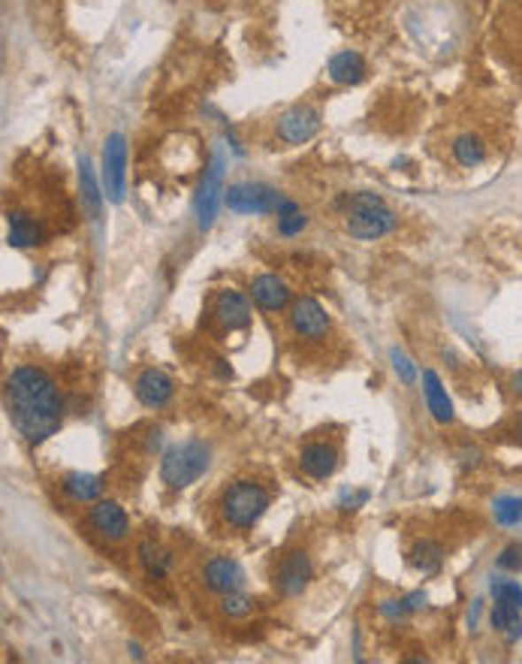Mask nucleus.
<instances>
[{
  "label": "nucleus",
  "instance_id": "nucleus-32",
  "mask_svg": "<svg viewBox=\"0 0 522 664\" xmlns=\"http://www.w3.org/2000/svg\"><path fill=\"white\" fill-rule=\"evenodd\" d=\"M513 393H519V396H522V372L517 374V378H513Z\"/></svg>",
  "mask_w": 522,
  "mask_h": 664
},
{
  "label": "nucleus",
  "instance_id": "nucleus-22",
  "mask_svg": "<svg viewBox=\"0 0 522 664\" xmlns=\"http://www.w3.org/2000/svg\"><path fill=\"white\" fill-rule=\"evenodd\" d=\"M42 230L36 220H31L27 215H10V245L16 248H34L40 245Z\"/></svg>",
  "mask_w": 522,
  "mask_h": 664
},
{
  "label": "nucleus",
  "instance_id": "nucleus-7",
  "mask_svg": "<svg viewBox=\"0 0 522 664\" xmlns=\"http://www.w3.org/2000/svg\"><path fill=\"white\" fill-rule=\"evenodd\" d=\"M226 188H224V158L211 160V166L205 169L203 175V184H200V194H196V224H200V230H209L211 224H215V215H218V205L220 199H224Z\"/></svg>",
  "mask_w": 522,
  "mask_h": 664
},
{
  "label": "nucleus",
  "instance_id": "nucleus-15",
  "mask_svg": "<svg viewBox=\"0 0 522 664\" xmlns=\"http://www.w3.org/2000/svg\"><path fill=\"white\" fill-rule=\"evenodd\" d=\"M215 317L220 327L242 329L251 323V302L242 297L239 290H220L215 299Z\"/></svg>",
  "mask_w": 522,
  "mask_h": 664
},
{
  "label": "nucleus",
  "instance_id": "nucleus-31",
  "mask_svg": "<svg viewBox=\"0 0 522 664\" xmlns=\"http://www.w3.org/2000/svg\"><path fill=\"white\" fill-rule=\"evenodd\" d=\"M393 366H395V372L402 374L404 383H414V366L408 363V357H402L399 351H393Z\"/></svg>",
  "mask_w": 522,
  "mask_h": 664
},
{
  "label": "nucleus",
  "instance_id": "nucleus-27",
  "mask_svg": "<svg viewBox=\"0 0 522 664\" xmlns=\"http://www.w3.org/2000/svg\"><path fill=\"white\" fill-rule=\"evenodd\" d=\"M492 598H495V601H504V604H513V607L522 610V589H519V583H513V580L492 583Z\"/></svg>",
  "mask_w": 522,
  "mask_h": 664
},
{
  "label": "nucleus",
  "instance_id": "nucleus-19",
  "mask_svg": "<svg viewBox=\"0 0 522 664\" xmlns=\"http://www.w3.org/2000/svg\"><path fill=\"white\" fill-rule=\"evenodd\" d=\"M450 151H453L456 164L465 166V169L480 166L483 160H487V143H483L480 136H474V133H462V136H456Z\"/></svg>",
  "mask_w": 522,
  "mask_h": 664
},
{
  "label": "nucleus",
  "instance_id": "nucleus-14",
  "mask_svg": "<svg viewBox=\"0 0 522 664\" xmlns=\"http://www.w3.org/2000/svg\"><path fill=\"white\" fill-rule=\"evenodd\" d=\"M335 465H338V450L333 444H326V441H311L299 453V468L308 477H314V481H326L335 471Z\"/></svg>",
  "mask_w": 522,
  "mask_h": 664
},
{
  "label": "nucleus",
  "instance_id": "nucleus-25",
  "mask_svg": "<svg viewBox=\"0 0 522 664\" xmlns=\"http://www.w3.org/2000/svg\"><path fill=\"white\" fill-rule=\"evenodd\" d=\"M82 199H85V209L94 220L100 218V194H97V181H94L91 164L82 160Z\"/></svg>",
  "mask_w": 522,
  "mask_h": 664
},
{
  "label": "nucleus",
  "instance_id": "nucleus-8",
  "mask_svg": "<svg viewBox=\"0 0 522 664\" xmlns=\"http://www.w3.org/2000/svg\"><path fill=\"white\" fill-rule=\"evenodd\" d=\"M124 166H127V139L121 133H112L103 149V188L112 203L124 199V179H127Z\"/></svg>",
  "mask_w": 522,
  "mask_h": 664
},
{
  "label": "nucleus",
  "instance_id": "nucleus-20",
  "mask_svg": "<svg viewBox=\"0 0 522 664\" xmlns=\"http://www.w3.org/2000/svg\"><path fill=\"white\" fill-rule=\"evenodd\" d=\"M492 625H495V631L502 634L507 644H517V640L522 637L519 607H513V604H504V601H495V610H492Z\"/></svg>",
  "mask_w": 522,
  "mask_h": 664
},
{
  "label": "nucleus",
  "instance_id": "nucleus-9",
  "mask_svg": "<svg viewBox=\"0 0 522 664\" xmlns=\"http://www.w3.org/2000/svg\"><path fill=\"white\" fill-rule=\"evenodd\" d=\"M320 130V112L314 106H293L278 118L275 133L278 139L287 145H303L308 139H314Z\"/></svg>",
  "mask_w": 522,
  "mask_h": 664
},
{
  "label": "nucleus",
  "instance_id": "nucleus-4",
  "mask_svg": "<svg viewBox=\"0 0 522 664\" xmlns=\"http://www.w3.org/2000/svg\"><path fill=\"white\" fill-rule=\"evenodd\" d=\"M395 227H399V218H395L393 209H387L384 199L378 194L348 197V220H344V230L354 235V239L372 242V239H380V235L393 233Z\"/></svg>",
  "mask_w": 522,
  "mask_h": 664
},
{
  "label": "nucleus",
  "instance_id": "nucleus-28",
  "mask_svg": "<svg viewBox=\"0 0 522 664\" xmlns=\"http://www.w3.org/2000/svg\"><path fill=\"white\" fill-rule=\"evenodd\" d=\"M220 610H224L226 616H248L251 614V601L239 592H230V595H224V601H220Z\"/></svg>",
  "mask_w": 522,
  "mask_h": 664
},
{
  "label": "nucleus",
  "instance_id": "nucleus-23",
  "mask_svg": "<svg viewBox=\"0 0 522 664\" xmlns=\"http://www.w3.org/2000/svg\"><path fill=\"white\" fill-rule=\"evenodd\" d=\"M411 562H414V567H420L423 574H432L444 562V550L435 541H417L411 547Z\"/></svg>",
  "mask_w": 522,
  "mask_h": 664
},
{
  "label": "nucleus",
  "instance_id": "nucleus-2",
  "mask_svg": "<svg viewBox=\"0 0 522 664\" xmlns=\"http://www.w3.org/2000/svg\"><path fill=\"white\" fill-rule=\"evenodd\" d=\"M269 490L257 481H236L230 483L218 498V513L224 520L226 529L245 531L260 522V516L266 513L269 507Z\"/></svg>",
  "mask_w": 522,
  "mask_h": 664
},
{
  "label": "nucleus",
  "instance_id": "nucleus-11",
  "mask_svg": "<svg viewBox=\"0 0 522 664\" xmlns=\"http://www.w3.org/2000/svg\"><path fill=\"white\" fill-rule=\"evenodd\" d=\"M203 583L218 595H230V592H242L245 586V574L236 559L230 556H215L203 565Z\"/></svg>",
  "mask_w": 522,
  "mask_h": 664
},
{
  "label": "nucleus",
  "instance_id": "nucleus-26",
  "mask_svg": "<svg viewBox=\"0 0 522 664\" xmlns=\"http://www.w3.org/2000/svg\"><path fill=\"white\" fill-rule=\"evenodd\" d=\"M495 520L502 522V526H517V522H522V498L517 496H502L495 498Z\"/></svg>",
  "mask_w": 522,
  "mask_h": 664
},
{
  "label": "nucleus",
  "instance_id": "nucleus-5",
  "mask_svg": "<svg viewBox=\"0 0 522 664\" xmlns=\"http://www.w3.org/2000/svg\"><path fill=\"white\" fill-rule=\"evenodd\" d=\"M224 203L230 205V212H239V215H281L287 197L281 190L269 188V184H230L224 194Z\"/></svg>",
  "mask_w": 522,
  "mask_h": 664
},
{
  "label": "nucleus",
  "instance_id": "nucleus-3",
  "mask_svg": "<svg viewBox=\"0 0 522 664\" xmlns=\"http://www.w3.org/2000/svg\"><path fill=\"white\" fill-rule=\"evenodd\" d=\"M211 465V450L200 438H188L173 444L160 459V481L169 490H188L190 483H196L209 471Z\"/></svg>",
  "mask_w": 522,
  "mask_h": 664
},
{
  "label": "nucleus",
  "instance_id": "nucleus-16",
  "mask_svg": "<svg viewBox=\"0 0 522 664\" xmlns=\"http://www.w3.org/2000/svg\"><path fill=\"white\" fill-rule=\"evenodd\" d=\"M134 390H136V398H139V402L149 405V408H164V405H166L169 398H173V393H175L173 381H169L164 372H157V368H145V372L136 378Z\"/></svg>",
  "mask_w": 522,
  "mask_h": 664
},
{
  "label": "nucleus",
  "instance_id": "nucleus-29",
  "mask_svg": "<svg viewBox=\"0 0 522 664\" xmlns=\"http://www.w3.org/2000/svg\"><path fill=\"white\" fill-rule=\"evenodd\" d=\"M305 227H308V218L303 215V212H293V215L278 218V233L281 235H296V233H303Z\"/></svg>",
  "mask_w": 522,
  "mask_h": 664
},
{
  "label": "nucleus",
  "instance_id": "nucleus-24",
  "mask_svg": "<svg viewBox=\"0 0 522 664\" xmlns=\"http://www.w3.org/2000/svg\"><path fill=\"white\" fill-rule=\"evenodd\" d=\"M139 559H142V565H145V571H149V577L151 580H160L164 574L169 571V552L166 550H160L157 544H142V550H139Z\"/></svg>",
  "mask_w": 522,
  "mask_h": 664
},
{
  "label": "nucleus",
  "instance_id": "nucleus-18",
  "mask_svg": "<svg viewBox=\"0 0 522 664\" xmlns=\"http://www.w3.org/2000/svg\"><path fill=\"white\" fill-rule=\"evenodd\" d=\"M423 390H426V402H429V411L438 423H450L453 420V402L447 396L444 383L435 372H423Z\"/></svg>",
  "mask_w": 522,
  "mask_h": 664
},
{
  "label": "nucleus",
  "instance_id": "nucleus-17",
  "mask_svg": "<svg viewBox=\"0 0 522 664\" xmlns=\"http://www.w3.org/2000/svg\"><path fill=\"white\" fill-rule=\"evenodd\" d=\"M326 73L335 85H359L369 70H365L363 55H357V51H338V55H333V61H329Z\"/></svg>",
  "mask_w": 522,
  "mask_h": 664
},
{
  "label": "nucleus",
  "instance_id": "nucleus-6",
  "mask_svg": "<svg viewBox=\"0 0 522 664\" xmlns=\"http://www.w3.org/2000/svg\"><path fill=\"white\" fill-rule=\"evenodd\" d=\"M287 320H290V329L296 332L299 338H308V342H318V338H326L329 327H333V320H329L326 308L320 305L318 299L311 297H299L290 302V314H287Z\"/></svg>",
  "mask_w": 522,
  "mask_h": 664
},
{
  "label": "nucleus",
  "instance_id": "nucleus-21",
  "mask_svg": "<svg viewBox=\"0 0 522 664\" xmlns=\"http://www.w3.org/2000/svg\"><path fill=\"white\" fill-rule=\"evenodd\" d=\"M64 492H67V496H70L73 501L85 505V501L100 498L103 481H100L97 475H70L67 481H64Z\"/></svg>",
  "mask_w": 522,
  "mask_h": 664
},
{
  "label": "nucleus",
  "instance_id": "nucleus-10",
  "mask_svg": "<svg viewBox=\"0 0 522 664\" xmlns=\"http://www.w3.org/2000/svg\"><path fill=\"white\" fill-rule=\"evenodd\" d=\"M308 580H311V559H308L303 550H293L278 562L275 580L272 583H275V589L284 598H296L305 592Z\"/></svg>",
  "mask_w": 522,
  "mask_h": 664
},
{
  "label": "nucleus",
  "instance_id": "nucleus-1",
  "mask_svg": "<svg viewBox=\"0 0 522 664\" xmlns=\"http://www.w3.org/2000/svg\"><path fill=\"white\" fill-rule=\"evenodd\" d=\"M6 408L16 432L34 444L61 429V396L55 381L36 366H19L6 378Z\"/></svg>",
  "mask_w": 522,
  "mask_h": 664
},
{
  "label": "nucleus",
  "instance_id": "nucleus-33",
  "mask_svg": "<svg viewBox=\"0 0 522 664\" xmlns=\"http://www.w3.org/2000/svg\"><path fill=\"white\" fill-rule=\"evenodd\" d=\"M517 432L522 435V411H519V417H517Z\"/></svg>",
  "mask_w": 522,
  "mask_h": 664
},
{
  "label": "nucleus",
  "instance_id": "nucleus-30",
  "mask_svg": "<svg viewBox=\"0 0 522 664\" xmlns=\"http://www.w3.org/2000/svg\"><path fill=\"white\" fill-rule=\"evenodd\" d=\"M498 567H504V571H519L522 567V547H507L502 556H498Z\"/></svg>",
  "mask_w": 522,
  "mask_h": 664
},
{
  "label": "nucleus",
  "instance_id": "nucleus-12",
  "mask_svg": "<svg viewBox=\"0 0 522 664\" xmlns=\"http://www.w3.org/2000/svg\"><path fill=\"white\" fill-rule=\"evenodd\" d=\"M88 522H91V529L97 531L100 537H106V541H124L130 531L127 513H124V507L115 505V501H97V505L91 507V513H88Z\"/></svg>",
  "mask_w": 522,
  "mask_h": 664
},
{
  "label": "nucleus",
  "instance_id": "nucleus-13",
  "mask_svg": "<svg viewBox=\"0 0 522 664\" xmlns=\"http://www.w3.org/2000/svg\"><path fill=\"white\" fill-rule=\"evenodd\" d=\"M251 299L263 312H284L293 302V290H290V284L278 275H257L251 284Z\"/></svg>",
  "mask_w": 522,
  "mask_h": 664
}]
</instances>
